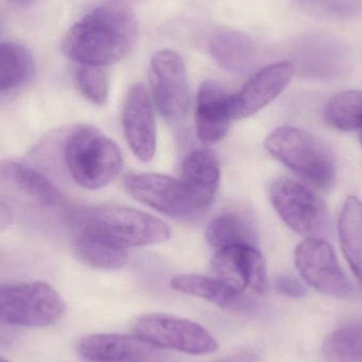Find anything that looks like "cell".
<instances>
[{
  "instance_id": "6da1fadb",
  "label": "cell",
  "mask_w": 362,
  "mask_h": 362,
  "mask_svg": "<svg viewBox=\"0 0 362 362\" xmlns=\"http://www.w3.org/2000/svg\"><path fill=\"white\" fill-rule=\"evenodd\" d=\"M138 21L125 2L98 6L66 33L63 51L81 66L104 67L124 59L138 37Z\"/></svg>"
},
{
  "instance_id": "7a4b0ae2",
  "label": "cell",
  "mask_w": 362,
  "mask_h": 362,
  "mask_svg": "<svg viewBox=\"0 0 362 362\" xmlns=\"http://www.w3.org/2000/svg\"><path fill=\"white\" fill-rule=\"evenodd\" d=\"M63 155L70 177L83 189L106 187L123 167L122 153L116 142L91 125H80L68 134Z\"/></svg>"
},
{
  "instance_id": "3957f363",
  "label": "cell",
  "mask_w": 362,
  "mask_h": 362,
  "mask_svg": "<svg viewBox=\"0 0 362 362\" xmlns=\"http://www.w3.org/2000/svg\"><path fill=\"white\" fill-rule=\"evenodd\" d=\"M71 228L100 234L125 248L167 242L171 229L161 219L122 206L78 209L70 215Z\"/></svg>"
},
{
  "instance_id": "277c9868",
  "label": "cell",
  "mask_w": 362,
  "mask_h": 362,
  "mask_svg": "<svg viewBox=\"0 0 362 362\" xmlns=\"http://www.w3.org/2000/svg\"><path fill=\"white\" fill-rule=\"evenodd\" d=\"M265 148L276 160L318 189H329L336 180L335 160L320 140L303 129L281 127L265 140Z\"/></svg>"
},
{
  "instance_id": "5b68a950",
  "label": "cell",
  "mask_w": 362,
  "mask_h": 362,
  "mask_svg": "<svg viewBox=\"0 0 362 362\" xmlns=\"http://www.w3.org/2000/svg\"><path fill=\"white\" fill-rule=\"evenodd\" d=\"M64 312L63 299L47 283L0 285V323L15 327H50L62 318Z\"/></svg>"
},
{
  "instance_id": "8992f818",
  "label": "cell",
  "mask_w": 362,
  "mask_h": 362,
  "mask_svg": "<svg viewBox=\"0 0 362 362\" xmlns=\"http://www.w3.org/2000/svg\"><path fill=\"white\" fill-rule=\"evenodd\" d=\"M269 199L282 221L306 238H320L329 228L327 206L310 189L288 177H280L269 187Z\"/></svg>"
},
{
  "instance_id": "52a82bcc",
  "label": "cell",
  "mask_w": 362,
  "mask_h": 362,
  "mask_svg": "<svg viewBox=\"0 0 362 362\" xmlns=\"http://www.w3.org/2000/svg\"><path fill=\"white\" fill-rule=\"evenodd\" d=\"M135 335L155 348L192 355L211 354L218 348L215 338L198 323L167 314H146L134 323Z\"/></svg>"
},
{
  "instance_id": "ba28073f",
  "label": "cell",
  "mask_w": 362,
  "mask_h": 362,
  "mask_svg": "<svg viewBox=\"0 0 362 362\" xmlns=\"http://www.w3.org/2000/svg\"><path fill=\"white\" fill-rule=\"evenodd\" d=\"M0 198L32 210H54L64 196L46 176L12 160H0Z\"/></svg>"
},
{
  "instance_id": "9c48e42d",
  "label": "cell",
  "mask_w": 362,
  "mask_h": 362,
  "mask_svg": "<svg viewBox=\"0 0 362 362\" xmlns=\"http://www.w3.org/2000/svg\"><path fill=\"white\" fill-rule=\"evenodd\" d=\"M295 264L302 279L320 293L348 298L354 291L333 247L322 238H308L301 243L295 251Z\"/></svg>"
},
{
  "instance_id": "30bf717a",
  "label": "cell",
  "mask_w": 362,
  "mask_h": 362,
  "mask_svg": "<svg viewBox=\"0 0 362 362\" xmlns=\"http://www.w3.org/2000/svg\"><path fill=\"white\" fill-rule=\"evenodd\" d=\"M151 88L160 114L170 121H180L189 105L187 69L182 57L173 50L155 53L151 61Z\"/></svg>"
},
{
  "instance_id": "8fae6325",
  "label": "cell",
  "mask_w": 362,
  "mask_h": 362,
  "mask_svg": "<svg viewBox=\"0 0 362 362\" xmlns=\"http://www.w3.org/2000/svg\"><path fill=\"white\" fill-rule=\"evenodd\" d=\"M213 278L238 293L251 288L257 293L267 289L265 259L257 247L236 246L216 251L211 262Z\"/></svg>"
},
{
  "instance_id": "7c38bea8",
  "label": "cell",
  "mask_w": 362,
  "mask_h": 362,
  "mask_svg": "<svg viewBox=\"0 0 362 362\" xmlns=\"http://www.w3.org/2000/svg\"><path fill=\"white\" fill-rule=\"evenodd\" d=\"M124 183L136 200L167 216L189 219L198 215L180 180L163 174H132Z\"/></svg>"
},
{
  "instance_id": "4fadbf2b",
  "label": "cell",
  "mask_w": 362,
  "mask_h": 362,
  "mask_svg": "<svg viewBox=\"0 0 362 362\" xmlns=\"http://www.w3.org/2000/svg\"><path fill=\"white\" fill-rule=\"evenodd\" d=\"M122 125L134 155L144 163L152 160L156 153V119L144 85L136 84L129 89L123 106Z\"/></svg>"
},
{
  "instance_id": "5bb4252c",
  "label": "cell",
  "mask_w": 362,
  "mask_h": 362,
  "mask_svg": "<svg viewBox=\"0 0 362 362\" xmlns=\"http://www.w3.org/2000/svg\"><path fill=\"white\" fill-rule=\"evenodd\" d=\"M295 67L291 62L272 64L259 70L240 93L231 95L232 120H242L274 101L291 82Z\"/></svg>"
},
{
  "instance_id": "9a60e30c",
  "label": "cell",
  "mask_w": 362,
  "mask_h": 362,
  "mask_svg": "<svg viewBox=\"0 0 362 362\" xmlns=\"http://www.w3.org/2000/svg\"><path fill=\"white\" fill-rule=\"evenodd\" d=\"M221 180L218 157L208 148L189 153L182 165L180 181L198 215L213 204Z\"/></svg>"
},
{
  "instance_id": "2e32d148",
  "label": "cell",
  "mask_w": 362,
  "mask_h": 362,
  "mask_svg": "<svg viewBox=\"0 0 362 362\" xmlns=\"http://www.w3.org/2000/svg\"><path fill=\"white\" fill-rule=\"evenodd\" d=\"M78 351L93 362H156L160 353L138 336L97 334L81 340Z\"/></svg>"
},
{
  "instance_id": "e0dca14e",
  "label": "cell",
  "mask_w": 362,
  "mask_h": 362,
  "mask_svg": "<svg viewBox=\"0 0 362 362\" xmlns=\"http://www.w3.org/2000/svg\"><path fill=\"white\" fill-rule=\"evenodd\" d=\"M196 131L200 141L216 144L226 137L231 118V95L213 81L202 83L195 108Z\"/></svg>"
},
{
  "instance_id": "ac0fdd59",
  "label": "cell",
  "mask_w": 362,
  "mask_h": 362,
  "mask_svg": "<svg viewBox=\"0 0 362 362\" xmlns=\"http://www.w3.org/2000/svg\"><path fill=\"white\" fill-rule=\"evenodd\" d=\"M171 287L178 293L206 300L225 310L249 313L257 308L255 300L231 291L213 276L182 274L171 281Z\"/></svg>"
},
{
  "instance_id": "d6986e66",
  "label": "cell",
  "mask_w": 362,
  "mask_h": 362,
  "mask_svg": "<svg viewBox=\"0 0 362 362\" xmlns=\"http://www.w3.org/2000/svg\"><path fill=\"white\" fill-rule=\"evenodd\" d=\"M74 255L85 265L98 269H119L129 259L127 248L83 228H71Z\"/></svg>"
},
{
  "instance_id": "ffe728a7",
  "label": "cell",
  "mask_w": 362,
  "mask_h": 362,
  "mask_svg": "<svg viewBox=\"0 0 362 362\" xmlns=\"http://www.w3.org/2000/svg\"><path fill=\"white\" fill-rule=\"evenodd\" d=\"M206 240L216 251L236 246L257 247L255 227L247 217L238 213L217 215L209 223Z\"/></svg>"
},
{
  "instance_id": "44dd1931",
  "label": "cell",
  "mask_w": 362,
  "mask_h": 362,
  "mask_svg": "<svg viewBox=\"0 0 362 362\" xmlns=\"http://www.w3.org/2000/svg\"><path fill=\"white\" fill-rule=\"evenodd\" d=\"M338 234L342 252L362 287V202L354 196L340 213Z\"/></svg>"
},
{
  "instance_id": "7402d4cb",
  "label": "cell",
  "mask_w": 362,
  "mask_h": 362,
  "mask_svg": "<svg viewBox=\"0 0 362 362\" xmlns=\"http://www.w3.org/2000/svg\"><path fill=\"white\" fill-rule=\"evenodd\" d=\"M211 52L217 63L231 70L248 67L255 57V45L246 34L240 32H223L211 42Z\"/></svg>"
},
{
  "instance_id": "603a6c76",
  "label": "cell",
  "mask_w": 362,
  "mask_h": 362,
  "mask_svg": "<svg viewBox=\"0 0 362 362\" xmlns=\"http://www.w3.org/2000/svg\"><path fill=\"white\" fill-rule=\"evenodd\" d=\"M33 71V59L27 49L13 42H0V93L25 84Z\"/></svg>"
},
{
  "instance_id": "cb8c5ba5",
  "label": "cell",
  "mask_w": 362,
  "mask_h": 362,
  "mask_svg": "<svg viewBox=\"0 0 362 362\" xmlns=\"http://www.w3.org/2000/svg\"><path fill=\"white\" fill-rule=\"evenodd\" d=\"M323 117L333 129L357 131L362 122V90L344 91L334 95L325 105Z\"/></svg>"
},
{
  "instance_id": "d4e9b609",
  "label": "cell",
  "mask_w": 362,
  "mask_h": 362,
  "mask_svg": "<svg viewBox=\"0 0 362 362\" xmlns=\"http://www.w3.org/2000/svg\"><path fill=\"white\" fill-rule=\"evenodd\" d=\"M325 357L333 358H361L362 319L353 321L335 329L325 339Z\"/></svg>"
},
{
  "instance_id": "484cf974",
  "label": "cell",
  "mask_w": 362,
  "mask_h": 362,
  "mask_svg": "<svg viewBox=\"0 0 362 362\" xmlns=\"http://www.w3.org/2000/svg\"><path fill=\"white\" fill-rule=\"evenodd\" d=\"M76 83L80 93L95 105L103 106L107 102V76L101 67L81 66L76 72Z\"/></svg>"
},
{
  "instance_id": "4316f807",
  "label": "cell",
  "mask_w": 362,
  "mask_h": 362,
  "mask_svg": "<svg viewBox=\"0 0 362 362\" xmlns=\"http://www.w3.org/2000/svg\"><path fill=\"white\" fill-rule=\"evenodd\" d=\"M276 288L281 295L293 299L304 297L306 293L305 286L302 284L301 281L291 274H282L279 276L276 281Z\"/></svg>"
},
{
  "instance_id": "83f0119b",
  "label": "cell",
  "mask_w": 362,
  "mask_h": 362,
  "mask_svg": "<svg viewBox=\"0 0 362 362\" xmlns=\"http://www.w3.org/2000/svg\"><path fill=\"white\" fill-rule=\"evenodd\" d=\"M215 362H259V355L255 351H242Z\"/></svg>"
},
{
  "instance_id": "f1b7e54d",
  "label": "cell",
  "mask_w": 362,
  "mask_h": 362,
  "mask_svg": "<svg viewBox=\"0 0 362 362\" xmlns=\"http://www.w3.org/2000/svg\"><path fill=\"white\" fill-rule=\"evenodd\" d=\"M13 223V212L6 202L0 200V231L6 229Z\"/></svg>"
},
{
  "instance_id": "f546056e",
  "label": "cell",
  "mask_w": 362,
  "mask_h": 362,
  "mask_svg": "<svg viewBox=\"0 0 362 362\" xmlns=\"http://www.w3.org/2000/svg\"><path fill=\"white\" fill-rule=\"evenodd\" d=\"M327 362H362L361 358H333V357H327Z\"/></svg>"
},
{
  "instance_id": "4dcf8cb0",
  "label": "cell",
  "mask_w": 362,
  "mask_h": 362,
  "mask_svg": "<svg viewBox=\"0 0 362 362\" xmlns=\"http://www.w3.org/2000/svg\"><path fill=\"white\" fill-rule=\"evenodd\" d=\"M6 338H8L6 334L4 333L2 331H0V344H4V342H6Z\"/></svg>"
},
{
  "instance_id": "1f68e13d",
  "label": "cell",
  "mask_w": 362,
  "mask_h": 362,
  "mask_svg": "<svg viewBox=\"0 0 362 362\" xmlns=\"http://www.w3.org/2000/svg\"><path fill=\"white\" fill-rule=\"evenodd\" d=\"M357 131H358L359 139H361V146H362V122L361 123V125H359L358 129H357Z\"/></svg>"
},
{
  "instance_id": "d6a6232c",
  "label": "cell",
  "mask_w": 362,
  "mask_h": 362,
  "mask_svg": "<svg viewBox=\"0 0 362 362\" xmlns=\"http://www.w3.org/2000/svg\"><path fill=\"white\" fill-rule=\"evenodd\" d=\"M0 362H8V361H6V359L0 358Z\"/></svg>"
}]
</instances>
